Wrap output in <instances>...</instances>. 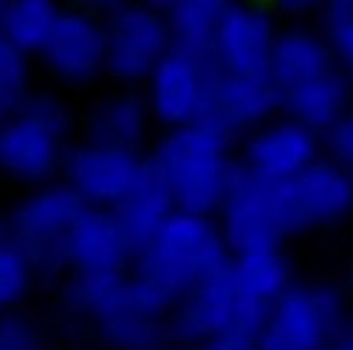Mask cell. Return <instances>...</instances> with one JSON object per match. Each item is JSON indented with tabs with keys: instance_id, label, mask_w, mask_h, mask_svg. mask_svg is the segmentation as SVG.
I'll use <instances>...</instances> for the list:
<instances>
[{
	"instance_id": "1",
	"label": "cell",
	"mask_w": 353,
	"mask_h": 350,
	"mask_svg": "<svg viewBox=\"0 0 353 350\" xmlns=\"http://www.w3.org/2000/svg\"><path fill=\"white\" fill-rule=\"evenodd\" d=\"M232 141L229 133L203 119L170 127L156 138L147 161L164 178L175 209L218 215L241 169L238 156H232Z\"/></svg>"
},
{
	"instance_id": "2",
	"label": "cell",
	"mask_w": 353,
	"mask_h": 350,
	"mask_svg": "<svg viewBox=\"0 0 353 350\" xmlns=\"http://www.w3.org/2000/svg\"><path fill=\"white\" fill-rule=\"evenodd\" d=\"M229 260L232 251L215 218L175 209L156 238L136 254L130 271L150 280L175 302L198 282L229 269Z\"/></svg>"
},
{
	"instance_id": "3",
	"label": "cell",
	"mask_w": 353,
	"mask_h": 350,
	"mask_svg": "<svg viewBox=\"0 0 353 350\" xmlns=\"http://www.w3.org/2000/svg\"><path fill=\"white\" fill-rule=\"evenodd\" d=\"M85 209V200L63 181L32 187L0 220L6 235L32 257L40 277H60L68 271L65 238Z\"/></svg>"
},
{
	"instance_id": "4",
	"label": "cell",
	"mask_w": 353,
	"mask_h": 350,
	"mask_svg": "<svg viewBox=\"0 0 353 350\" xmlns=\"http://www.w3.org/2000/svg\"><path fill=\"white\" fill-rule=\"evenodd\" d=\"M285 238L339 223L353 209V175L325 156L294 178L272 184Z\"/></svg>"
},
{
	"instance_id": "5",
	"label": "cell",
	"mask_w": 353,
	"mask_h": 350,
	"mask_svg": "<svg viewBox=\"0 0 353 350\" xmlns=\"http://www.w3.org/2000/svg\"><path fill=\"white\" fill-rule=\"evenodd\" d=\"M108 60L105 76L119 88H139L153 68L172 51V32L167 14L128 0L105 14Z\"/></svg>"
},
{
	"instance_id": "6",
	"label": "cell",
	"mask_w": 353,
	"mask_h": 350,
	"mask_svg": "<svg viewBox=\"0 0 353 350\" xmlns=\"http://www.w3.org/2000/svg\"><path fill=\"white\" fill-rule=\"evenodd\" d=\"M172 300L150 280L128 271L113 305L97 319L94 328L108 350H167L172 344L167 313Z\"/></svg>"
},
{
	"instance_id": "7",
	"label": "cell",
	"mask_w": 353,
	"mask_h": 350,
	"mask_svg": "<svg viewBox=\"0 0 353 350\" xmlns=\"http://www.w3.org/2000/svg\"><path fill=\"white\" fill-rule=\"evenodd\" d=\"M147 172V156L79 138L68 144L60 178L85 200V207L116 209Z\"/></svg>"
},
{
	"instance_id": "8",
	"label": "cell",
	"mask_w": 353,
	"mask_h": 350,
	"mask_svg": "<svg viewBox=\"0 0 353 350\" xmlns=\"http://www.w3.org/2000/svg\"><path fill=\"white\" fill-rule=\"evenodd\" d=\"M212 79V60L207 54L175 48L153 68L141 85L144 102L153 122L161 130L198 122L207 105V91Z\"/></svg>"
},
{
	"instance_id": "9",
	"label": "cell",
	"mask_w": 353,
	"mask_h": 350,
	"mask_svg": "<svg viewBox=\"0 0 353 350\" xmlns=\"http://www.w3.org/2000/svg\"><path fill=\"white\" fill-rule=\"evenodd\" d=\"M46 74L65 88H85L105 76V17L88 9H65L46 48L37 54Z\"/></svg>"
},
{
	"instance_id": "10",
	"label": "cell",
	"mask_w": 353,
	"mask_h": 350,
	"mask_svg": "<svg viewBox=\"0 0 353 350\" xmlns=\"http://www.w3.org/2000/svg\"><path fill=\"white\" fill-rule=\"evenodd\" d=\"M223 243L232 254L260 251V249H280L285 231L277 218L272 184L252 175L249 169H238L234 184L215 215Z\"/></svg>"
},
{
	"instance_id": "11",
	"label": "cell",
	"mask_w": 353,
	"mask_h": 350,
	"mask_svg": "<svg viewBox=\"0 0 353 350\" xmlns=\"http://www.w3.org/2000/svg\"><path fill=\"white\" fill-rule=\"evenodd\" d=\"M280 34L274 14L254 0H234L210 45V60L223 74L269 76L272 48Z\"/></svg>"
},
{
	"instance_id": "12",
	"label": "cell",
	"mask_w": 353,
	"mask_h": 350,
	"mask_svg": "<svg viewBox=\"0 0 353 350\" xmlns=\"http://www.w3.org/2000/svg\"><path fill=\"white\" fill-rule=\"evenodd\" d=\"M322 158V138L316 130L277 113L266 125L243 136L238 161L257 178L280 184Z\"/></svg>"
},
{
	"instance_id": "13",
	"label": "cell",
	"mask_w": 353,
	"mask_h": 350,
	"mask_svg": "<svg viewBox=\"0 0 353 350\" xmlns=\"http://www.w3.org/2000/svg\"><path fill=\"white\" fill-rule=\"evenodd\" d=\"M65 141L23 110L6 116L0 122V178L28 189L60 178Z\"/></svg>"
},
{
	"instance_id": "14",
	"label": "cell",
	"mask_w": 353,
	"mask_h": 350,
	"mask_svg": "<svg viewBox=\"0 0 353 350\" xmlns=\"http://www.w3.org/2000/svg\"><path fill=\"white\" fill-rule=\"evenodd\" d=\"M280 105L283 91L272 82V76H238L223 74L212 65L207 105H203L201 119L238 138L274 119L280 113Z\"/></svg>"
},
{
	"instance_id": "15",
	"label": "cell",
	"mask_w": 353,
	"mask_h": 350,
	"mask_svg": "<svg viewBox=\"0 0 353 350\" xmlns=\"http://www.w3.org/2000/svg\"><path fill=\"white\" fill-rule=\"evenodd\" d=\"M234 302H238V288L232 282L229 269L212 274L210 280L198 282L172 302L167 313V331L172 344L195 347L203 339H210L232 325Z\"/></svg>"
},
{
	"instance_id": "16",
	"label": "cell",
	"mask_w": 353,
	"mask_h": 350,
	"mask_svg": "<svg viewBox=\"0 0 353 350\" xmlns=\"http://www.w3.org/2000/svg\"><path fill=\"white\" fill-rule=\"evenodd\" d=\"M68 271H130L136 249L113 209L85 207L65 238Z\"/></svg>"
},
{
	"instance_id": "17",
	"label": "cell",
	"mask_w": 353,
	"mask_h": 350,
	"mask_svg": "<svg viewBox=\"0 0 353 350\" xmlns=\"http://www.w3.org/2000/svg\"><path fill=\"white\" fill-rule=\"evenodd\" d=\"M331 339L336 336L316 305L314 288L291 282L272 302L266 325L257 333V350H322Z\"/></svg>"
},
{
	"instance_id": "18",
	"label": "cell",
	"mask_w": 353,
	"mask_h": 350,
	"mask_svg": "<svg viewBox=\"0 0 353 350\" xmlns=\"http://www.w3.org/2000/svg\"><path fill=\"white\" fill-rule=\"evenodd\" d=\"M153 125L156 122L144 102V94L136 88H119V91L102 94L88 105L82 116V138L141 153Z\"/></svg>"
},
{
	"instance_id": "19",
	"label": "cell",
	"mask_w": 353,
	"mask_h": 350,
	"mask_svg": "<svg viewBox=\"0 0 353 350\" xmlns=\"http://www.w3.org/2000/svg\"><path fill=\"white\" fill-rule=\"evenodd\" d=\"M334 68L336 56L325 32H314L303 25L280 28L269 63V76L280 91H291V88L311 82Z\"/></svg>"
},
{
	"instance_id": "20",
	"label": "cell",
	"mask_w": 353,
	"mask_h": 350,
	"mask_svg": "<svg viewBox=\"0 0 353 350\" xmlns=\"http://www.w3.org/2000/svg\"><path fill=\"white\" fill-rule=\"evenodd\" d=\"M350 105H353V85L339 68H334L311 82L291 88V91H283L280 113L322 133V130H328Z\"/></svg>"
},
{
	"instance_id": "21",
	"label": "cell",
	"mask_w": 353,
	"mask_h": 350,
	"mask_svg": "<svg viewBox=\"0 0 353 350\" xmlns=\"http://www.w3.org/2000/svg\"><path fill=\"white\" fill-rule=\"evenodd\" d=\"M113 212L119 218L136 254L156 238V231L164 226V220L175 212V200H172L164 178L150 167V161H147V172L141 175L136 189Z\"/></svg>"
},
{
	"instance_id": "22",
	"label": "cell",
	"mask_w": 353,
	"mask_h": 350,
	"mask_svg": "<svg viewBox=\"0 0 353 350\" xmlns=\"http://www.w3.org/2000/svg\"><path fill=\"white\" fill-rule=\"evenodd\" d=\"M229 274L241 297L257 300V302H274L280 294L291 288V266L280 249H260V251H243L232 254Z\"/></svg>"
},
{
	"instance_id": "23",
	"label": "cell",
	"mask_w": 353,
	"mask_h": 350,
	"mask_svg": "<svg viewBox=\"0 0 353 350\" xmlns=\"http://www.w3.org/2000/svg\"><path fill=\"white\" fill-rule=\"evenodd\" d=\"M60 0H6L0 9V37L37 56L63 17Z\"/></svg>"
},
{
	"instance_id": "24",
	"label": "cell",
	"mask_w": 353,
	"mask_h": 350,
	"mask_svg": "<svg viewBox=\"0 0 353 350\" xmlns=\"http://www.w3.org/2000/svg\"><path fill=\"white\" fill-rule=\"evenodd\" d=\"M232 3L234 0H175L172 9L167 12L175 48L210 56L212 37Z\"/></svg>"
},
{
	"instance_id": "25",
	"label": "cell",
	"mask_w": 353,
	"mask_h": 350,
	"mask_svg": "<svg viewBox=\"0 0 353 350\" xmlns=\"http://www.w3.org/2000/svg\"><path fill=\"white\" fill-rule=\"evenodd\" d=\"M128 271H68L63 285V305L71 316L82 322H97V319L113 305L116 294L122 291Z\"/></svg>"
},
{
	"instance_id": "26",
	"label": "cell",
	"mask_w": 353,
	"mask_h": 350,
	"mask_svg": "<svg viewBox=\"0 0 353 350\" xmlns=\"http://www.w3.org/2000/svg\"><path fill=\"white\" fill-rule=\"evenodd\" d=\"M37 266L0 223V313L17 311L37 282Z\"/></svg>"
},
{
	"instance_id": "27",
	"label": "cell",
	"mask_w": 353,
	"mask_h": 350,
	"mask_svg": "<svg viewBox=\"0 0 353 350\" xmlns=\"http://www.w3.org/2000/svg\"><path fill=\"white\" fill-rule=\"evenodd\" d=\"M32 91V54L0 37V122L17 113Z\"/></svg>"
},
{
	"instance_id": "28",
	"label": "cell",
	"mask_w": 353,
	"mask_h": 350,
	"mask_svg": "<svg viewBox=\"0 0 353 350\" xmlns=\"http://www.w3.org/2000/svg\"><path fill=\"white\" fill-rule=\"evenodd\" d=\"M20 110L28 113L32 119H37L40 125H46L48 130H54L57 136H63V138H68L74 125H77L68 99L60 96L57 91H48V88H34V91L26 96V102L20 105Z\"/></svg>"
},
{
	"instance_id": "29",
	"label": "cell",
	"mask_w": 353,
	"mask_h": 350,
	"mask_svg": "<svg viewBox=\"0 0 353 350\" xmlns=\"http://www.w3.org/2000/svg\"><path fill=\"white\" fill-rule=\"evenodd\" d=\"M0 350H43V331L23 311L0 313Z\"/></svg>"
},
{
	"instance_id": "30",
	"label": "cell",
	"mask_w": 353,
	"mask_h": 350,
	"mask_svg": "<svg viewBox=\"0 0 353 350\" xmlns=\"http://www.w3.org/2000/svg\"><path fill=\"white\" fill-rule=\"evenodd\" d=\"M319 138H322V156L353 175V105L328 130H322Z\"/></svg>"
},
{
	"instance_id": "31",
	"label": "cell",
	"mask_w": 353,
	"mask_h": 350,
	"mask_svg": "<svg viewBox=\"0 0 353 350\" xmlns=\"http://www.w3.org/2000/svg\"><path fill=\"white\" fill-rule=\"evenodd\" d=\"M269 311H272L269 302H257V300H249V297L238 294V302H234V313H232V325L229 328L241 331V333H249V336L257 339L260 328L266 325V319H269Z\"/></svg>"
},
{
	"instance_id": "32",
	"label": "cell",
	"mask_w": 353,
	"mask_h": 350,
	"mask_svg": "<svg viewBox=\"0 0 353 350\" xmlns=\"http://www.w3.org/2000/svg\"><path fill=\"white\" fill-rule=\"evenodd\" d=\"M328 40H331V48H334V56H336V68L353 85V23L328 32Z\"/></svg>"
},
{
	"instance_id": "33",
	"label": "cell",
	"mask_w": 353,
	"mask_h": 350,
	"mask_svg": "<svg viewBox=\"0 0 353 350\" xmlns=\"http://www.w3.org/2000/svg\"><path fill=\"white\" fill-rule=\"evenodd\" d=\"M190 350H257V339L249 333L234 331V328H226V331L203 339L201 344H195Z\"/></svg>"
},
{
	"instance_id": "34",
	"label": "cell",
	"mask_w": 353,
	"mask_h": 350,
	"mask_svg": "<svg viewBox=\"0 0 353 350\" xmlns=\"http://www.w3.org/2000/svg\"><path fill=\"white\" fill-rule=\"evenodd\" d=\"M319 23H322V32H334L339 25L353 23V0H325L319 9Z\"/></svg>"
},
{
	"instance_id": "35",
	"label": "cell",
	"mask_w": 353,
	"mask_h": 350,
	"mask_svg": "<svg viewBox=\"0 0 353 350\" xmlns=\"http://www.w3.org/2000/svg\"><path fill=\"white\" fill-rule=\"evenodd\" d=\"M325 0H272L274 12L285 17H305V14H319Z\"/></svg>"
},
{
	"instance_id": "36",
	"label": "cell",
	"mask_w": 353,
	"mask_h": 350,
	"mask_svg": "<svg viewBox=\"0 0 353 350\" xmlns=\"http://www.w3.org/2000/svg\"><path fill=\"white\" fill-rule=\"evenodd\" d=\"M74 3L79 6V9H88V12H97V14H108V12H113V9H119L122 3H128V0H74Z\"/></svg>"
},
{
	"instance_id": "37",
	"label": "cell",
	"mask_w": 353,
	"mask_h": 350,
	"mask_svg": "<svg viewBox=\"0 0 353 350\" xmlns=\"http://www.w3.org/2000/svg\"><path fill=\"white\" fill-rule=\"evenodd\" d=\"M322 350H353V333H347V331L339 333L336 339H331Z\"/></svg>"
},
{
	"instance_id": "38",
	"label": "cell",
	"mask_w": 353,
	"mask_h": 350,
	"mask_svg": "<svg viewBox=\"0 0 353 350\" xmlns=\"http://www.w3.org/2000/svg\"><path fill=\"white\" fill-rule=\"evenodd\" d=\"M136 3H141V6H147V9H156V12H161V14H167V12L172 9L175 0H136Z\"/></svg>"
},
{
	"instance_id": "39",
	"label": "cell",
	"mask_w": 353,
	"mask_h": 350,
	"mask_svg": "<svg viewBox=\"0 0 353 350\" xmlns=\"http://www.w3.org/2000/svg\"><path fill=\"white\" fill-rule=\"evenodd\" d=\"M347 333H353V308H350V316H347V328H345Z\"/></svg>"
},
{
	"instance_id": "40",
	"label": "cell",
	"mask_w": 353,
	"mask_h": 350,
	"mask_svg": "<svg viewBox=\"0 0 353 350\" xmlns=\"http://www.w3.org/2000/svg\"><path fill=\"white\" fill-rule=\"evenodd\" d=\"M347 294H350V300H353V277H350V285H347Z\"/></svg>"
},
{
	"instance_id": "41",
	"label": "cell",
	"mask_w": 353,
	"mask_h": 350,
	"mask_svg": "<svg viewBox=\"0 0 353 350\" xmlns=\"http://www.w3.org/2000/svg\"><path fill=\"white\" fill-rule=\"evenodd\" d=\"M3 3H6V0H0V9H3Z\"/></svg>"
}]
</instances>
